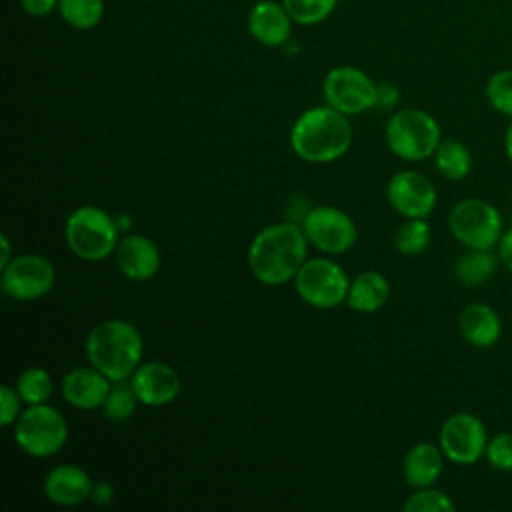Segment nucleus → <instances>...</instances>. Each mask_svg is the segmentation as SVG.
I'll return each mask as SVG.
<instances>
[{
	"instance_id": "2f4dec72",
	"label": "nucleus",
	"mask_w": 512,
	"mask_h": 512,
	"mask_svg": "<svg viewBox=\"0 0 512 512\" xmlns=\"http://www.w3.org/2000/svg\"><path fill=\"white\" fill-rule=\"evenodd\" d=\"M20 394L16 388H10L8 384L0 386V424L2 428L12 426L20 416Z\"/></svg>"
},
{
	"instance_id": "aec40b11",
	"label": "nucleus",
	"mask_w": 512,
	"mask_h": 512,
	"mask_svg": "<svg viewBox=\"0 0 512 512\" xmlns=\"http://www.w3.org/2000/svg\"><path fill=\"white\" fill-rule=\"evenodd\" d=\"M444 452L440 444L416 442L404 456L402 474L408 486L426 488L434 486L444 470Z\"/></svg>"
},
{
	"instance_id": "9d476101",
	"label": "nucleus",
	"mask_w": 512,
	"mask_h": 512,
	"mask_svg": "<svg viewBox=\"0 0 512 512\" xmlns=\"http://www.w3.org/2000/svg\"><path fill=\"white\" fill-rule=\"evenodd\" d=\"M486 424L472 412L450 414L438 432V444L446 460L468 466L484 458L488 444Z\"/></svg>"
},
{
	"instance_id": "7c9ffc66",
	"label": "nucleus",
	"mask_w": 512,
	"mask_h": 512,
	"mask_svg": "<svg viewBox=\"0 0 512 512\" xmlns=\"http://www.w3.org/2000/svg\"><path fill=\"white\" fill-rule=\"evenodd\" d=\"M486 462L500 472H512V432H498L488 438Z\"/></svg>"
},
{
	"instance_id": "a211bd4d",
	"label": "nucleus",
	"mask_w": 512,
	"mask_h": 512,
	"mask_svg": "<svg viewBox=\"0 0 512 512\" xmlns=\"http://www.w3.org/2000/svg\"><path fill=\"white\" fill-rule=\"evenodd\" d=\"M292 18L282 2L260 0L248 12L250 36L268 48H278L288 42L292 32Z\"/></svg>"
},
{
	"instance_id": "b1692460",
	"label": "nucleus",
	"mask_w": 512,
	"mask_h": 512,
	"mask_svg": "<svg viewBox=\"0 0 512 512\" xmlns=\"http://www.w3.org/2000/svg\"><path fill=\"white\" fill-rule=\"evenodd\" d=\"M62 20L76 30H92L104 16V0H60Z\"/></svg>"
},
{
	"instance_id": "20e7f679",
	"label": "nucleus",
	"mask_w": 512,
	"mask_h": 512,
	"mask_svg": "<svg viewBox=\"0 0 512 512\" xmlns=\"http://www.w3.org/2000/svg\"><path fill=\"white\" fill-rule=\"evenodd\" d=\"M64 238L68 248L86 262H102L114 256L120 240L116 218L106 210L84 204L74 208L64 224Z\"/></svg>"
},
{
	"instance_id": "4be33fe9",
	"label": "nucleus",
	"mask_w": 512,
	"mask_h": 512,
	"mask_svg": "<svg viewBox=\"0 0 512 512\" xmlns=\"http://www.w3.org/2000/svg\"><path fill=\"white\" fill-rule=\"evenodd\" d=\"M434 166L446 180L460 182L472 172V152L456 138H442L434 152Z\"/></svg>"
},
{
	"instance_id": "f03ea898",
	"label": "nucleus",
	"mask_w": 512,
	"mask_h": 512,
	"mask_svg": "<svg viewBox=\"0 0 512 512\" xmlns=\"http://www.w3.org/2000/svg\"><path fill=\"white\" fill-rule=\"evenodd\" d=\"M290 146L310 164H330L342 158L352 146L348 116L328 104L304 110L292 124Z\"/></svg>"
},
{
	"instance_id": "4468645a",
	"label": "nucleus",
	"mask_w": 512,
	"mask_h": 512,
	"mask_svg": "<svg viewBox=\"0 0 512 512\" xmlns=\"http://www.w3.org/2000/svg\"><path fill=\"white\" fill-rule=\"evenodd\" d=\"M130 386L144 406H166L172 404L180 394L178 372L160 360L142 362L130 376Z\"/></svg>"
},
{
	"instance_id": "6ab92c4d",
	"label": "nucleus",
	"mask_w": 512,
	"mask_h": 512,
	"mask_svg": "<svg viewBox=\"0 0 512 512\" xmlns=\"http://www.w3.org/2000/svg\"><path fill=\"white\" fill-rule=\"evenodd\" d=\"M462 338L474 348H492L502 334V322L496 310L484 302H472L462 308L458 318Z\"/></svg>"
},
{
	"instance_id": "cd10ccee",
	"label": "nucleus",
	"mask_w": 512,
	"mask_h": 512,
	"mask_svg": "<svg viewBox=\"0 0 512 512\" xmlns=\"http://www.w3.org/2000/svg\"><path fill=\"white\" fill-rule=\"evenodd\" d=\"M282 4L296 24L312 26L326 20L338 0H282Z\"/></svg>"
},
{
	"instance_id": "c85d7f7f",
	"label": "nucleus",
	"mask_w": 512,
	"mask_h": 512,
	"mask_svg": "<svg viewBox=\"0 0 512 512\" xmlns=\"http://www.w3.org/2000/svg\"><path fill=\"white\" fill-rule=\"evenodd\" d=\"M402 508L406 512H454L456 504L446 492L434 486H426V488H416L414 494L406 498Z\"/></svg>"
},
{
	"instance_id": "c9c22d12",
	"label": "nucleus",
	"mask_w": 512,
	"mask_h": 512,
	"mask_svg": "<svg viewBox=\"0 0 512 512\" xmlns=\"http://www.w3.org/2000/svg\"><path fill=\"white\" fill-rule=\"evenodd\" d=\"M92 498L96 502H108L112 498V488L106 482H98L92 490Z\"/></svg>"
},
{
	"instance_id": "4c0bfd02",
	"label": "nucleus",
	"mask_w": 512,
	"mask_h": 512,
	"mask_svg": "<svg viewBox=\"0 0 512 512\" xmlns=\"http://www.w3.org/2000/svg\"><path fill=\"white\" fill-rule=\"evenodd\" d=\"M504 150H506V156H508V160L512 164V122L508 124L506 132H504Z\"/></svg>"
},
{
	"instance_id": "1a4fd4ad",
	"label": "nucleus",
	"mask_w": 512,
	"mask_h": 512,
	"mask_svg": "<svg viewBox=\"0 0 512 512\" xmlns=\"http://www.w3.org/2000/svg\"><path fill=\"white\" fill-rule=\"evenodd\" d=\"M300 226L308 238V244L324 254H344L356 244L358 238L352 216L328 204L310 208Z\"/></svg>"
},
{
	"instance_id": "f3484780",
	"label": "nucleus",
	"mask_w": 512,
	"mask_h": 512,
	"mask_svg": "<svg viewBox=\"0 0 512 512\" xmlns=\"http://www.w3.org/2000/svg\"><path fill=\"white\" fill-rule=\"evenodd\" d=\"M44 494L56 506H78L92 498V478L76 464L54 466L44 476Z\"/></svg>"
},
{
	"instance_id": "f704fd0d",
	"label": "nucleus",
	"mask_w": 512,
	"mask_h": 512,
	"mask_svg": "<svg viewBox=\"0 0 512 512\" xmlns=\"http://www.w3.org/2000/svg\"><path fill=\"white\" fill-rule=\"evenodd\" d=\"M496 254H498V260L504 264V268H508L512 272V228L502 232V236L496 244Z\"/></svg>"
},
{
	"instance_id": "e433bc0d",
	"label": "nucleus",
	"mask_w": 512,
	"mask_h": 512,
	"mask_svg": "<svg viewBox=\"0 0 512 512\" xmlns=\"http://www.w3.org/2000/svg\"><path fill=\"white\" fill-rule=\"evenodd\" d=\"M0 244H2V256H0V268H4L14 256H10V240L6 234L0 236Z\"/></svg>"
},
{
	"instance_id": "bb28decb",
	"label": "nucleus",
	"mask_w": 512,
	"mask_h": 512,
	"mask_svg": "<svg viewBox=\"0 0 512 512\" xmlns=\"http://www.w3.org/2000/svg\"><path fill=\"white\" fill-rule=\"evenodd\" d=\"M138 398L132 390V386H124L122 382H114L104 404H102V414L110 422H124L128 420L138 406Z\"/></svg>"
},
{
	"instance_id": "7ed1b4c3",
	"label": "nucleus",
	"mask_w": 512,
	"mask_h": 512,
	"mask_svg": "<svg viewBox=\"0 0 512 512\" xmlns=\"http://www.w3.org/2000/svg\"><path fill=\"white\" fill-rule=\"evenodd\" d=\"M88 364L112 382L128 380L142 364L144 342L136 326L126 320H104L86 336Z\"/></svg>"
},
{
	"instance_id": "9b49d317",
	"label": "nucleus",
	"mask_w": 512,
	"mask_h": 512,
	"mask_svg": "<svg viewBox=\"0 0 512 512\" xmlns=\"http://www.w3.org/2000/svg\"><path fill=\"white\" fill-rule=\"evenodd\" d=\"M376 86L360 68L336 66L326 74L322 90L328 106L346 116H356L376 106Z\"/></svg>"
},
{
	"instance_id": "f8f14e48",
	"label": "nucleus",
	"mask_w": 512,
	"mask_h": 512,
	"mask_svg": "<svg viewBox=\"0 0 512 512\" xmlns=\"http://www.w3.org/2000/svg\"><path fill=\"white\" fill-rule=\"evenodd\" d=\"M54 282V266L40 254L14 256L2 268V290L14 300H38L54 288Z\"/></svg>"
},
{
	"instance_id": "0eeeda50",
	"label": "nucleus",
	"mask_w": 512,
	"mask_h": 512,
	"mask_svg": "<svg viewBox=\"0 0 512 512\" xmlns=\"http://www.w3.org/2000/svg\"><path fill=\"white\" fill-rule=\"evenodd\" d=\"M450 234L464 246L474 250L496 248L504 224L498 208L482 198H464L456 202L448 214Z\"/></svg>"
},
{
	"instance_id": "6e6552de",
	"label": "nucleus",
	"mask_w": 512,
	"mask_h": 512,
	"mask_svg": "<svg viewBox=\"0 0 512 512\" xmlns=\"http://www.w3.org/2000/svg\"><path fill=\"white\" fill-rule=\"evenodd\" d=\"M296 294L312 308L330 310L346 302L350 280L344 268L330 258H308L294 276Z\"/></svg>"
},
{
	"instance_id": "2eb2a0df",
	"label": "nucleus",
	"mask_w": 512,
	"mask_h": 512,
	"mask_svg": "<svg viewBox=\"0 0 512 512\" xmlns=\"http://www.w3.org/2000/svg\"><path fill=\"white\" fill-rule=\"evenodd\" d=\"M114 260L122 276L134 282H144L154 278L162 264L158 246L148 236H142V234L120 236L118 246L114 250Z\"/></svg>"
},
{
	"instance_id": "dca6fc26",
	"label": "nucleus",
	"mask_w": 512,
	"mask_h": 512,
	"mask_svg": "<svg viewBox=\"0 0 512 512\" xmlns=\"http://www.w3.org/2000/svg\"><path fill=\"white\" fill-rule=\"evenodd\" d=\"M112 384L114 382L108 380L94 366H80L64 374L60 382V390L66 404H70L72 408L96 410V408H102Z\"/></svg>"
},
{
	"instance_id": "5701e85b",
	"label": "nucleus",
	"mask_w": 512,
	"mask_h": 512,
	"mask_svg": "<svg viewBox=\"0 0 512 512\" xmlns=\"http://www.w3.org/2000/svg\"><path fill=\"white\" fill-rule=\"evenodd\" d=\"M498 262V254H492V250L466 248L454 264V276L464 286H480L496 274Z\"/></svg>"
},
{
	"instance_id": "39448f33",
	"label": "nucleus",
	"mask_w": 512,
	"mask_h": 512,
	"mask_svg": "<svg viewBox=\"0 0 512 512\" xmlns=\"http://www.w3.org/2000/svg\"><path fill=\"white\" fill-rule=\"evenodd\" d=\"M386 144L400 160L420 162L434 156L442 130L432 114L420 108H400L386 124Z\"/></svg>"
},
{
	"instance_id": "473e14b6",
	"label": "nucleus",
	"mask_w": 512,
	"mask_h": 512,
	"mask_svg": "<svg viewBox=\"0 0 512 512\" xmlns=\"http://www.w3.org/2000/svg\"><path fill=\"white\" fill-rule=\"evenodd\" d=\"M398 100H400V92L394 84H378L376 86V108L392 110V108H396Z\"/></svg>"
},
{
	"instance_id": "f257e3e1",
	"label": "nucleus",
	"mask_w": 512,
	"mask_h": 512,
	"mask_svg": "<svg viewBox=\"0 0 512 512\" xmlns=\"http://www.w3.org/2000/svg\"><path fill=\"white\" fill-rule=\"evenodd\" d=\"M308 260V238L302 226L278 222L262 228L250 242L248 268L266 286H282L294 280Z\"/></svg>"
},
{
	"instance_id": "a878e982",
	"label": "nucleus",
	"mask_w": 512,
	"mask_h": 512,
	"mask_svg": "<svg viewBox=\"0 0 512 512\" xmlns=\"http://www.w3.org/2000/svg\"><path fill=\"white\" fill-rule=\"evenodd\" d=\"M16 390L24 404H44L52 394V378L44 368L32 366L18 376Z\"/></svg>"
},
{
	"instance_id": "393cba45",
	"label": "nucleus",
	"mask_w": 512,
	"mask_h": 512,
	"mask_svg": "<svg viewBox=\"0 0 512 512\" xmlns=\"http://www.w3.org/2000/svg\"><path fill=\"white\" fill-rule=\"evenodd\" d=\"M430 238L432 230L426 218H406L394 234V246L404 256H416L428 248Z\"/></svg>"
},
{
	"instance_id": "72a5a7b5",
	"label": "nucleus",
	"mask_w": 512,
	"mask_h": 512,
	"mask_svg": "<svg viewBox=\"0 0 512 512\" xmlns=\"http://www.w3.org/2000/svg\"><path fill=\"white\" fill-rule=\"evenodd\" d=\"M20 4L26 14L40 18V16H48L54 10H58L60 0H20Z\"/></svg>"
},
{
	"instance_id": "423d86ee",
	"label": "nucleus",
	"mask_w": 512,
	"mask_h": 512,
	"mask_svg": "<svg viewBox=\"0 0 512 512\" xmlns=\"http://www.w3.org/2000/svg\"><path fill=\"white\" fill-rule=\"evenodd\" d=\"M14 440L28 456L48 458L64 448L68 424L54 406L32 404L14 422Z\"/></svg>"
},
{
	"instance_id": "c756f323",
	"label": "nucleus",
	"mask_w": 512,
	"mask_h": 512,
	"mask_svg": "<svg viewBox=\"0 0 512 512\" xmlns=\"http://www.w3.org/2000/svg\"><path fill=\"white\" fill-rule=\"evenodd\" d=\"M486 98L496 112L512 118V68L498 70L488 78Z\"/></svg>"
},
{
	"instance_id": "412c9836",
	"label": "nucleus",
	"mask_w": 512,
	"mask_h": 512,
	"mask_svg": "<svg viewBox=\"0 0 512 512\" xmlns=\"http://www.w3.org/2000/svg\"><path fill=\"white\" fill-rule=\"evenodd\" d=\"M390 296V284L384 274L378 270H366L360 272L348 288L346 304L362 314H372L380 310Z\"/></svg>"
},
{
	"instance_id": "ddd939ff",
	"label": "nucleus",
	"mask_w": 512,
	"mask_h": 512,
	"mask_svg": "<svg viewBox=\"0 0 512 512\" xmlns=\"http://www.w3.org/2000/svg\"><path fill=\"white\" fill-rule=\"evenodd\" d=\"M386 198L404 218H428L436 208L438 194L428 176L416 170H400L388 180Z\"/></svg>"
}]
</instances>
